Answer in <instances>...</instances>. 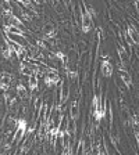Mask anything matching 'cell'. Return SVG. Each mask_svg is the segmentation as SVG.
<instances>
[{
  "mask_svg": "<svg viewBox=\"0 0 139 155\" xmlns=\"http://www.w3.org/2000/svg\"><path fill=\"white\" fill-rule=\"evenodd\" d=\"M65 75H67V79H70V81L78 79V71L77 69H72V68H70V67L65 68Z\"/></svg>",
  "mask_w": 139,
  "mask_h": 155,
  "instance_id": "5bb4252c",
  "label": "cell"
},
{
  "mask_svg": "<svg viewBox=\"0 0 139 155\" xmlns=\"http://www.w3.org/2000/svg\"><path fill=\"white\" fill-rule=\"evenodd\" d=\"M79 112H81V108H79V101L74 100L71 104H70V118L74 120H78L79 118Z\"/></svg>",
  "mask_w": 139,
  "mask_h": 155,
  "instance_id": "30bf717a",
  "label": "cell"
},
{
  "mask_svg": "<svg viewBox=\"0 0 139 155\" xmlns=\"http://www.w3.org/2000/svg\"><path fill=\"white\" fill-rule=\"evenodd\" d=\"M113 72H114V68L110 62V57L109 54H104L102 55V62H100V74L103 78L109 79V78L113 76Z\"/></svg>",
  "mask_w": 139,
  "mask_h": 155,
  "instance_id": "3957f363",
  "label": "cell"
},
{
  "mask_svg": "<svg viewBox=\"0 0 139 155\" xmlns=\"http://www.w3.org/2000/svg\"><path fill=\"white\" fill-rule=\"evenodd\" d=\"M117 54H118V57H120V60H121V65L125 68L127 65L130 64V54H128V51L124 48V46L120 45V43H117Z\"/></svg>",
  "mask_w": 139,
  "mask_h": 155,
  "instance_id": "ba28073f",
  "label": "cell"
},
{
  "mask_svg": "<svg viewBox=\"0 0 139 155\" xmlns=\"http://www.w3.org/2000/svg\"><path fill=\"white\" fill-rule=\"evenodd\" d=\"M28 84H29V90H31V91L38 90V86H39V76H36V75H32V76H29Z\"/></svg>",
  "mask_w": 139,
  "mask_h": 155,
  "instance_id": "4fadbf2b",
  "label": "cell"
},
{
  "mask_svg": "<svg viewBox=\"0 0 139 155\" xmlns=\"http://www.w3.org/2000/svg\"><path fill=\"white\" fill-rule=\"evenodd\" d=\"M125 31H127V33L130 35V38H131V40H132L134 46H139V33L136 32V29L134 28L130 22L127 24V29H125Z\"/></svg>",
  "mask_w": 139,
  "mask_h": 155,
  "instance_id": "8fae6325",
  "label": "cell"
},
{
  "mask_svg": "<svg viewBox=\"0 0 139 155\" xmlns=\"http://www.w3.org/2000/svg\"><path fill=\"white\" fill-rule=\"evenodd\" d=\"M13 79H14V75L11 72H6V71L0 72V90H3V93L10 90Z\"/></svg>",
  "mask_w": 139,
  "mask_h": 155,
  "instance_id": "5b68a950",
  "label": "cell"
},
{
  "mask_svg": "<svg viewBox=\"0 0 139 155\" xmlns=\"http://www.w3.org/2000/svg\"><path fill=\"white\" fill-rule=\"evenodd\" d=\"M0 50H2V57L3 58H6V60H10V58H11L13 53H11V50H10V47H9V45H7V40H6L4 36H3V45H2Z\"/></svg>",
  "mask_w": 139,
  "mask_h": 155,
  "instance_id": "7c38bea8",
  "label": "cell"
},
{
  "mask_svg": "<svg viewBox=\"0 0 139 155\" xmlns=\"http://www.w3.org/2000/svg\"><path fill=\"white\" fill-rule=\"evenodd\" d=\"M16 93H17V97H18V100H21V101H25L26 104L31 101V94H29V90L26 89L25 86H24L21 82H19L18 84H17V87H16Z\"/></svg>",
  "mask_w": 139,
  "mask_h": 155,
  "instance_id": "8992f818",
  "label": "cell"
},
{
  "mask_svg": "<svg viewBox=\"0 0 139 155\" xmlns=\"http://www.w3.org/2000/svg\"><path fill=\"white\" fill-rule=\"evenodd\" d=\"M118 74H120V79L123 81L127 90L131 89V86H132V76H131L130 72L127 71V69H124L123 65H120V67H118Z\"/></svg>",
  "mask_w": 139,
  "mask_h": 155,
  "instance_id": "52a82bcc",
  "label": "cell"
},
{
  "mask_svg": "<svg viewBox=\"0 0 139 155\" xmlns=\"http://www.w3.org/2000/svg\"><path fill=\"white\" fill-rule=\"evenodd\" d=\"M58 103H56V107L58 108H64L65 103L70 98V86H68L67 79H61L58 83Z\"/></svg>",
  "mask_w": 139,
  "mask_h": 155,
  "instance_id": "6da1fadb",
  "label": "cell"
},
{
  "mask_svg": "<svg viewBox=\"0 0 139 155\" xmlns=\"http://www.w3.org/2000/svg\"><path fill=\"white\" fill-rule=\"evenodd\" d=\"M72 147H74V143H70V144L67 145H63V152L61 155H75L74 154V150H72Z\"/></svg>",
  "mask_w": 139,
  "mask_h": 155,
  "instance_id": "9a60e30c",
  "label": "cell"
},
{
  "mask_svg": "<svg viewBox=\"0 0 139 155\" xmlns=\"http://www.w3.org/2000/svg\"><path fill=\"white\" fill-rule=\"evenodd\" d=\"M79 17H81V21H79L81 31L84 33H89L92 31V28H93V18L85 11L82 3L79 4Z\"/></svg>",
  "mask_w": 139,
  "mask_h": 155,
  "instance_id": "7a4b0ae2",
  "label": "cell"
},
{
  "mask_svg": "<svg viewBox=\"0 0 139 155\" xmlns=\"http://www.w3.org/2000/svg\"><path fill=\"white\" fill-rule=\"evenodd\" d=\"M3 33H7V35H17V36H24L25 31L17 28L14 25H10V24H3Z\"/></svg>",
  "mask_w": 139,
  "mask_h": 155,
  "instance_id": "9c48e42d",
  "label": "cell"
},
{
  "mask_svg": "<svg viewBox=\"0 0 139 155\" xmlns=\"http://www.w3.org/2000/svg\"><path fill=\"white\" fill-rule=\"evenodd\" d=\"M43 81H45L46 87L50 89V87H53V86H57V84L60 83V81H61V78L58 75L57 69H53V71H49L47 74L43 76Z\"/></svg>",
  "mask_w": 139,
  "mask_h": 155,
  "instance_id": "277c9868",
  "label": "cell"
}]
</instances>
